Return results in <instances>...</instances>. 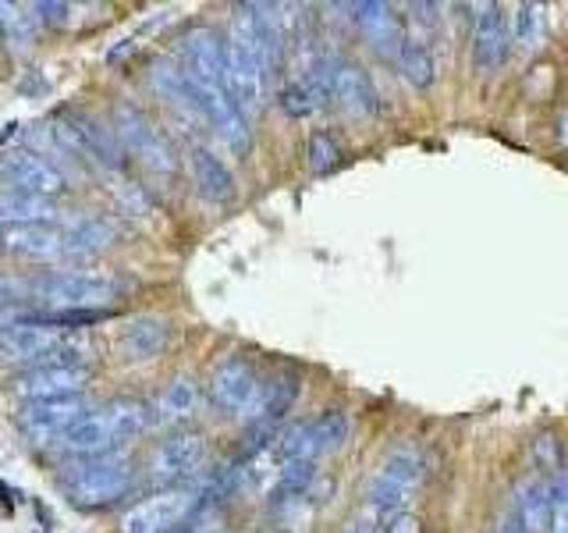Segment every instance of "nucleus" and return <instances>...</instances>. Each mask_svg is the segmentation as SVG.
<instances>
[{
	"label": "nucleus",
	"instance_id": "c85d7f7f",
	"mask_svg": "<svg viewBox=\"0 0 568 533\" xmlns=\"http://www.w3.org/2000/svg\"><path fill=\"white\" fill-rule=\"evenodd\" d=\"M398 71L405 76V82H413L416 89H430L437 82V58L430 47V32H405Z\"/></svg>",
	"mask_w": 568,
	"mask_h": 533
},
{
	"label": "nucleus",
	"instance_id": "a211bd4d",
	"mask_svg": "<svg viewBox=\"0 0 568 533\" xmlns=\"http://www.w3.org/2000/svg\"><path fill=\"white\" fill-rule=\"evenodd\" d=\"M64 334L68 331L47 328V324H40V320H32L29 313H22L14 324H0V349H4L11 360H22V363L36 366L61 345Z\"/></svg>",
	"mask_w": 568,
	"mask_h": 533
},
{
	"label": "nucleus",
	"instance_id": "4c0bfd02",
	"mask_svg": "<svg viewBox=\"0 0 568 533\" xmlns=\"http://www.w3.org/2000/svg\"><path fill=\"white\" fill-rule=\"evenodd\" d=\"M494 533H526V530H523L519 523H515V520H511V515H505V520H501V523H497V530H494Z\"/></svg>",
	"mask_w": 568,
	"mask_h": 533
},
{
	"label": "nucleus",
	"instance_id": "2f4dec72",
	"mask_svg": "<svg viewBox=\"0 0 568 533\" xmlns=\"http://www.w3.org/2000/svg\"><path fill=\"white\" fill-rule=\"evenodd\" d=\"M36 22H40V18H36L32 8L0 4V29L8 32V40H14V43H32Z\"/></svg>",
	"mask_w": 568,
	"mask_h": 533
},
{
	"label": "nucleus",
	"instance_id": "423d86ee",
	"mask_svg": "<svg viewBox=\"0 0 568 533\" xmlns=\"http://www.w3.org/2000/svg\"><path fill=\"white\" fill-rule=\"evenodd\" d=\"M114 135L121 142V150L132 153L146 171H153V174H174L178 157H174L171 139L160 132L135 103H118L114 107Z\"/></svg>",
	"mask_w": 568,
	"mask_h": 533
},
{
	"label": "nucleus",
	"instance_id": "6e6552de",
	"mask_svg": "<svg viewBox=\"0 0 568 533\" xmlns=\"http://www.w3.org/2000/svg\"><path fill=\"white\" fill-rule=\"evenodd\" d=\"M53 139H61L68 150H75L79 157H89L93 164L106 171H121L124 168V150L114 135V129H103L97 118H89L75 107H64V111L53 114Z\"/></svg>",
	"mask_w": 568,
	"mask_h": 533
},
{
	"label": "nucleus",
	"instance_id": "f3484780",
	"mask_svg": "<svg viewBox=\"0 0 568 533\" xmlns=\"http://www.w3.org/2000/svg\"><path fill=\"white\" fill-rule=\"evenodd\" d=\"M352 18L373 53H381L387 61H398L405 43V22L395 14V8L381 4V0H366V4H352Z\"/></svg>",
	"mask_w": 568,
	"mask_h": 533
},
{
	"label": "nucleus",
	"instance_id": "9b49d317",
	"mask_svg": "<svg viewBox=\"0 0 568 533\" xmlns=\"http://www.w3.org/2000/svg\"><path fill=\"white\" fill-rule=\"evenodd\" d=\"M206 391H210V405L221 409L224 416H248L263 391V378L253 363L242 360V355H227V360L210 373Z\"/></svg>",
	"mask_w": 568,
	"mask_h": 533
},
{
	"label": "nucleus",
	"instance_id": "ddd939ff",
	"mask_svg": "<svg viewBox=\"0 0 568 533\" xmlns=\"http://www.w3.org/2000/svg\"><path fill=\"white\" fill-rule=\"evenodd\" d=\"M511 58V22L501 4H484L473 26V68L494 76Z\"/></svg>",
	"mask_w": 568,
	"mask_h": 533
},
{
	"label": "nucleus",
	"instance_id": "4468645a",
	"mask_svg": "<svg viewBox=\"0 0 568 533\" xmlns=\"http://www.w3.org/2000/svg\"><path fill=\"white\" fill-rule=\"evenodd\" d=\"M0 174H4L11 185H18V192L43 195V200L68 192L64 174L32 150H11L0 157Z\"/></svg>",
	"mask_w": 568,
	"mask_h": 533
},
{
	"label": "nucleus",
	"instance_id": "473e14b6",
	"mask_svg": "<svg viewBox=\"0 0 568 533\" xmlns=\"http://www.w3.org/2000/svg\"><path fill=\"white\" fill-rule=\"evenodd\" d=\"M550 533H568V473L550 480Z\"/></svg>",
	"mask_w": 568,
	"mask_h": 533
},
{
	"label": "nucleus",
	"instance_id": "58836bf2",
	"mask_svg": "<svg viewBox=\"0 0 568 533\" xmlns=\"http://www.w3.org/2000/svg\"><path fill=\"white\" fill-rule=\"evenodd\" d=\"M558 142H561V147H568V107H565L561 118H558Z\"/></svg>",
	"mask_w": 568,
	"mask_h": 533
},
{
	"label": "nucleus",
	"instance_id": "f03ea898",
	"mask_svg": "<svg viewBox=\"0 0 568 533\" xmlns=\"http://www.w3.org/2000/svg\"><path fill=\"white\" fill-rule=\"evenodd\" d=\"M263 89H266V64H263L260 36H256L253 11H248V4H242L227 32V93L235 97L245 118H253L263 107Z\"/></svg>",
	"mask_w": 568,
	"mask_h": 533
},
{
	"label": "nucleus",
	"instance_id": "aec40b11",
	"mask_svg": "<svg viewBox=\"0 0 568 533\" xmlns=\"http://www.w3.org/2000/svg\"><path fill=\"white\" fill-rule=\"evenodd\" d=\"M298 391H302V384H298L295 373H277V378L263 381L260 399H256L253 413H248L245 420L253 423L263 438H271V434L277 431V426H281L284 420H288L292 409H295Z\"/></svg>",
	"mask_w": 568,
	"mask_h": 533
},
{
	"label": "nucleus",
	"instance_id": "0eeeda50",
	"mask_svg": "<svg viewBox=\"0 0 568 533\" xmlns=\"http://www.w3.org/2000/svg\"><path fill=\"white\" fill-rule=\"evenodd\" d=\"M32 292L53 302L58 310H103L106 302L124 292V281L93 271H64L40 278L32 284Z\"/></svg>",
	"mask_w": 568,
	"mask_h": 533
},
{
	"label": "nucleus",
	"instance_id": "412c9836",
	"mask_svg": "<svg viewBox=\"0 0 568 533\" xmlns=\"http://www.w3.org/2000/svg\"><path fill=\"white\" fill-rule=\"evenodd\" d=\"M508 515L526 533H550V480H544V476L519 480L511 491Z\"/></svg>",
	"mask_w": 568,
	"mask_h": 533
},
{
	"label": "nucleus",
	"instance_id": "2eb2a0df",
	"mask_svg": "<svg viewBox=\"0 0 568 533\" xmlns=\"http://www.w3.org/2000/svg\"><path fill=\"white\" fill-rule=\"evenodd\" d=\"M182 61L195 82L227 86V40H221V32L206 26L189 29L182 36Z\"/></svg>",
	"mask_w": 568,
	"mask_h": 533
},
{
	"label": "nucleus",
	"instance_id": "72a5a7b5",
	"mask_svg": "<svg viewBox=\"0 0 568 533\" xmlns=\"http://www.w3.org/2000/svg\"><path fill=\"white\" fill-rule=\"evenodd\" d=\"M36 18H40L43 26H68V14H71V4H61V0H43V4H32Z\"/></svg>",
	"mask_w": 568,
	"mask_h": 533
},
{
	"label": "nucleus",
	"instance_id": "5701e85b",
	"mask_svg": "<svg viewBox=\"0 0 568 533\" xmlns=\"http://www.w3.org/2000/svg\"><path fill=\"white\" fill-rule=\"evenodd\" d=\"M61 242L64 235L43 224H0V253L11 257H32V260L58 257Z\"/></svg>",
	"mask_w": 568,
	"mask_h": 533
},
{
	"label": "nucleus",
	"instance_id": "f8f14e48",
	"mask_svg": "<svg viewBox=\"0 0 568 533\" xmlns=\"http://www.w3.org/2000/svg\"><path fill=\"white\" fill-rule=\"evenodd\" d=\"M206 452H210V444H206L203 434H195V431H178V434H171L150 455V484L164 487V491L185 484L189 476H195V473L203 470Z\"/></svg>",
	"mask_w": 568,
	"mask_h": 533
},
{
	"label": "nucleus",
	"instance_id": "bb28decb",
	"mask_svg": "<svg viewBox=\"0 0 568 533\" xmlns=\"http://www.w3.org/2000/svg\"><path fill=\"white\" fill-rule=\"evenodd\" d=\"M171 342V324L164 316H135L121 331V352L129 360H153L168 349Z\"/></svg>",
	"mask_w": 568,
	"mask_h": 533
},
{
	"label": "nucleus",
	"instance_id": "39448f33",
	"mask_svg": "<svg viewBox=\"0 0 568 533\" xmlns=\"http://www.w3.org/2000/svg\"><path fill=\"white\" fill-rule=\"evenodd\" d=\"M348 434H352V416L345 409H327V413H320L313 420H302V423L288 426L274 444L284 455V462H292V459L320 462L334 452H342Z\"/></svg>",
	"mask_w": 568,
	"mask_h": 533
},
{
	"label": "nucleus",
	"instance_id": "393cba45",
	"mask_svg": "<svg viewBox=\"0 0 568 533\" xmlns=\"http://www.w3.org/2000/svg\"><path fill=\"white\" fill-rule=\"evenodd\" d=\"M118 242V228L114 221L106 218H79L64 231V242H61V253L71 260H93L100 253H106Z\"/></svg>",
	"mask_w": 568,
	"mask_h": 533
},
{
	"label": "nucleus",
	"instance_id": "7ed1b4c3",
	"mask_svg": "<svg viewBox=\"0 0 568 533\" xmlns=\"http://www.w3.org/2000/svg\"><path fill=\"white\" fill-rule=\"evenodd\" d=\"M423 476H426V459L416 444H398L384 455V462L377 466V473L369 476L366 484V509L384 515H398L408 509V502L419 494L423 487Z\"/></svg>",
	"mask_w": 568,
	"mask_h": 533
},
{
	"label": "nucleus",
	"instance_id": "1a4fd4ad",
	"mask_svg": "<svg viewBox=\"0 0 568 533\" xmlns=\"http://www.w3.org/2000/svg\"><path fill=\"white\" fill-rule=\"evenodd\" d=\"M203 494L206 491H195V487L156 491L153 497L139 502L129 515H124L121 533H171L206 505Z\"/></svg>",
	"mask_w": 568,
	"mask_h": 533
},
{
	"label": "nucleus",
	"instance_id": "f704fd0d",
	"mask_svg": "<svg viewBox=\"0 0 568 533\" xmlns=\"http://www.w3.org/2000/svg\"><path fill=\"white\" fill-rule=\"evenodd\" d=\"M345 533H384V515H377V512H363V515H355L352 520V526L345 530Z\"/></svg>",
	"mask_w": 568,
	"mask_h": 533
},
{
	"label": "nucleus",
	"instance_id": "cd10ccee",
	"mask_svg": "<svg viewBox=\"0 0 568 533\" xmlns=\"http://www.w3.org/2000/svg\"><path fill=\"white\" fill-rule=\"evenodd\" d=\"M547 4H519L515 14L508 18L511 22V50L519 58H532L547 47V29H550V18H547Z\"/></svg>",
	"mask_w": 568,
	"mask_h": 533
},
{
	"label": "nucleus",
	"instance_id": "b1692460",
	"mask_svg": "<svg viewBox=\"0 0 568 533\" xmlns=\"http://www.w3.org/2000/svg\"><path fill=\"white\" fill-rule=\"evenodd\" d=\"M189 171H192V182H195V189H200L203 200H210V203L235 200V178H231L224 160L213 157L206 147H195L189 153Z\"/></svg>",
	"mask_w": 568,
	"mask_h": 533
},
{
	"label": "nucleus",
	"instance_id": "c9c22d12",
	"mask_svg": "<svg viewBox=\"0 0 568 533\" xmlns=\"http://www.w3.org/2000/svg\"><path fill=\"white\" fill-rule=\"evenodd\" d=\"M384 533H423V526H419V520L413 512H398V515H390V520H387Z\"/></svg>",
	"mask_w": 568,
	"mask_h": 533
},
{
	"label": "nucleus",
	"instance_id": "7c9ffc66",
	"mask_svg": "<svg viewBox=\"0 0 568 533\" xmlns=\"http://www.w3.org/2000/svg\"><path fill=\"white\" fill-rule=\"evenodd\" d=\"M306 157H310V171L313 174H327V171H334L337 164H342V147H337V139L331 132H313Z\"/></svg>",
	"mask_w": 568,
	"mask_h": 533
},
{
	"label": "nucleus",
	"instance_id": "4be33fe9",
	"mask_svg": "<svg viewBox=\"0 0 568 533\" xmlns=\"http://www.w3.org/2000/svg\"><path fill=\"white\" fill-rule=\"evenodd\" d=\"M150 86L171 107H178V111H185L192 118H203L200 114V97H195V82L185 71V64H178L174 58H156L150 64Z\"/></svg>",
	"mask_w": 568,
	"mask_h": 533
},
{
	"label": "nucleus",
	"instance_id": "c756f323",
	"mask_svg": "<svg viewBox=\"0 0 568 533\" xmlns=\"http://www.w3.org/2000/svg\"><path fill=\"white\" fill-rule=\"evenodd\" d=\"M58 221V207L43 195H29V192H4L0 195V224H43L50 228Z\"/></svg>",
	"mask_w": 568,
	"mask_h": 533
},
{
	"label": "nucleus",
	"instance_id": "dca6fc26",
	"mask_svg": "<svg viewBox=\"0 0 568 533\" xmlns=\"http://www.w3.org/2000/svg\"><path fill=\"white\" fill-rule=\"evenodd\" d=\"M85 384H89V366H29L14 381V395L22 402H47V399L82 395Z\"/></svg>",
	"mask_w": 568,
	"mask_h": 533
},
{
	"label": "nucleus",
	"instance_id": "a878e982",
	"mask_svg": "<svg viewBox=\"0 0 568 533\" xmlns=\"http://www.w3.org/2000/svg\"><path fill=\"white\" fill-rule=\"evenodd\" d=\"M203 405V391L192 378H174L153 402V423L160 426H182L189 423Z\"/></svg>",
	"mask_w": 568,
	"mask_h": 533
},
{
	"label": "nucleus",
	"instance_id": "9d476101",
	"mask_svg": "<svg viewBox=\"0 0 568 533\" xmlns=\"http://www.w3.org/2000/svg\"><path fill=\"white\" fill-rule=\"evenodd\" d=\"M93 413V405L85 402V395H68V399H47V402H26L22 416H18V426L29 444L36 449H47L53 441H64L68 431L79 420H85Z\"/></svg>",
	"mask_w": 568,
	"mask_h": 533
},
{
	"label": "nucleus",
	"instance_id": "e433bc0d",
	"mask_svg": "<svg viewBox=\"0 0 568 533\" xmlns=\"http://www.w3.org/2000/svg\"><path fill=\"white\" fill-rule=\"evenodd\" d=\"M47 79L40 76V71H29V76L22 79V82H18V93H22V97H40V93H47Z\"/></svg>",
	"mask_w": 568,
	"mask_h": 533
},
{
	"label": "nucleus",
	"instance_id": "20e7f679",
	"mask_svg": "<svg viewBox=\"0 0 568 533\" xmlns=\"http://www.w3.org/2000/svg\"><path fill=\"white\" fill-rule=\"evenodd\" d=\"M61 487L71 497V505L79 509H103L114 505L135 487V470L129 459L121 455H100V459H82L79 466H71L61 476Z\"/></svg>",
	"mask_w": 568,
	"mask_h": 533
},
{
	"label": "nucleus",
	"instance_id": "6ab92c4d",
	"mask_svg": "<svg viewBox=\"0 0 568 533\" xmlns=\"http://www.w3.org/2000/svg\"><path fill=\"white\" fill-rule=\"evenodd\" d=\"M331 100L342 103L348 114H373L381 107L369 71L348 58H331Z\"/></svg>",
	"mask_w": 568,
	"mask_h": 533
},
{
	"label": "nucleus",
	"instance_id": "f257e3e1",
	"mask_svg": "<svg viewBox=\"0 0 568 533\" xmlns=\"http://www.w3.org/2000/svg\"><path fill=\"white\" fill-rule=\"evenodd\" d=\"M150 423H153V409L146 402L114 399L71 426L68 438L61 441V449L75 459H100L121 449V444L135 441Z\"/></svg>",
	"mask_w": 568,
	"mask_h": 533
}]
</instances>
